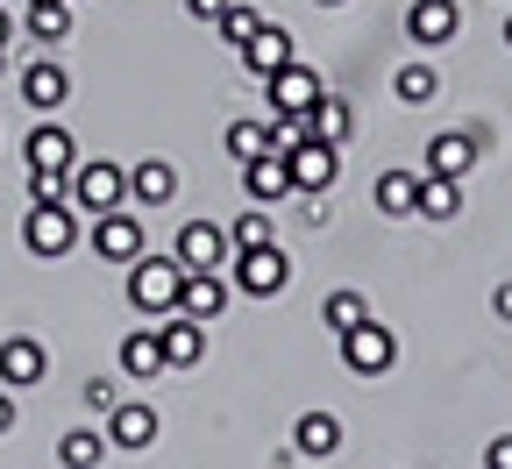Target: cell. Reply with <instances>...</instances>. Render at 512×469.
Masks as SVG:
<instances>
[{"label":"cell","instance_id":"1","mask_svg":"<svg viewBox=\"0 0 512 469\" xmlns=\"http://www.w3.org/2000/svg\"><path fill=\"white\" fill-rule=\"evenodd\" d=\"M178 292H185V263L178 256H136V263H128V306H136V313H178Z\"/></svg>","mask_w":512,"mask_h":469},{"label":"cell","instance_id":"2","mask_svg":"<svg viewBox=\"0 0 512 469\" xmlns=\"http://www.w3.org/2000/svg\"><path fill=\"white\" fill-rule=\"evenodd\" d=\"M64 199H72L79 214H114L128 199V171L107 164V157H86V164H72V178H64Z\"/></svg>","mask_w":512,"mask_h":469},{"label":"cell","instance_id":"3","mask_svg":"<svg viewBox=\"0 0 512 469\" xmlns=\"http://www.w3.org/2000/svg\"><path fill=\"white\" fill-rule=\"evenodd\" d=\"M22 242H29V256H64L79 242V207H72V199H43V207H29L22 214Z\"/></svg>","mask_w":512,"mask_h":469},{"label":"cell","instance_id":"4","mask_svg":"<svg viewBox=\"0 0 512 469\" xmlns=\"http://www.w3.org/2000/svg\"><path fill=\"white\" fill-rule=\"evenodd\" d=\"M335 342H342V363H349L356 377H384V370L399 363V334L377 327V320H356L349 334H335Z\"/></svg>","mask_w":512,"mask_h":469},{"label":"cell","instance_id":"5","mask_svg":"<svg viewBox=\"0 0 512 469\" xmlns=\"http://www.w3.org/2000/svg\"><path fill=\"white\" fill-rule=\"evenodd\" d=\"M292 285V263H285V249L271 242V249H235V292H249V299H278Z\"/></svg>","mask_w":512,"mask_h":469},{"label":"cell","instance_id":"6","mask_svg":"<svg viewBox=\"0 0 512 469\" xmlns=\"http://www.w3.org/2000/svg\"><path fill=\"white\" fill-rule=\"evenodd\" d=\"M320 93H328V86H320V72H313V64H299V57L285 64V72H271V79H264V100H271V114H292V121H306Z\"/></svg>","mask_w":512,"mask_h":469},{"label":"cell","instance_id":"7","mask_svg":"<svg viewBox=\"0 0 512 469\" xmlns=\"http://www.w3.org/2000/svg\"><path fill=\"white\" fill-rule=\"evenodd\" d=\"M285 164H292V192H328L335 185V171H342V157H335V143H320V136H299L292 150H285Z\"/></svg>","mask_w":512,"mask_h":469},{"label":"cell","instance_id":"8","mask_svg":"<svg viewBox=\"0 0 512 469\" xmlns=\"http://www.w3.org/2000/svg\"><path fill=\"white\" fill-rule=\"evenodd\" d=\"M157 342H164V370H200L207 363V327L192 313H164L157 320Z\"/></svg>","mask_w":512,"mask_h":469},{"label":"cell","instance_id":"9","mask_svg":"<svg viewBox=\"0 0 512 469\" xmlns=\"http://www.w3.org/2000/svg\"><path fill=\"white\" fill-rule=\"evenodd\" d=\"M171 256L185 263V271H221L235 249H228V228H214V221H185L178 242H171Z\"/></svg>","mask_w":512,"mask_h":469},{"label":"cell","instance_id":"10","mask_svg":"<svg viewBox=\"0 0 512 469\" xmlns=\"http://www.w3.org/2000/svg\"><path fill=\"white\" fill-rule=\"evenodd\" d=\"M50 377V349L36 342V334H8L0 342V384L8 391H29V384H43Z\"/></svg>","mask_w":512,"mask_h":469},{"label":"cell","instance_id":"11","mask_svg":"<svg viewBox=\"0 0 512 469\" xmlns=\"http://www.w3.org/2000/svg\"><path fill=\"white\" fill-rule=\"evenodd\" d=\"M242 192H249V207H278V199H292V164H285V150L249 157V164H242Z\"/></svg>","mask_w":512,"mask_h":469},{"label":"cell","instance_id":"12","mask_svg":"<svg viewBox=\"0 0 512 469\" xmlns=\"http://www.w3.org/2000/svg\"><path fill=\"white\" fill-rule=\"evenodd\" d=\"M93 249L107 256V263H136L143 256V214H93Z\"/></svg>","mask_w":512,"mask_h":469},{"label":"cell","instance_id":"13","mask_svg":"<svg viewBox=\"0 0 512 469\" xmlns=\"http://www.w3.org/2000/svg\"><path fill=\"white\" fill-rule=\"evenodd\" d=\"M107 448H157V406H143V398H121V406L107 413Z\"/></svg>","mask_w":512,"mask_h":469},{"label":"cell","instance_id":"14","mask_svg":"<svg viewBox=\"0 0 512 469\" xmlns=\"http://www.w3.org/2000/svg\"><path fill=\"white\" fill-rule=\"evenodd\" d=\"M22 100H29L36 114H57L64 100H72V79H64L57 57H29V64H22Z\"/></svg>","mask_w":512,"mask_h":469},{"label":"cell","instance_id":"15","mask_svg":"<svg viewBox=\"0 0 512 469\" xmlns=\"http://www.w3.org/2000/svg\"><path fill=\"white\" fill-rule=\"evenodd\" d=\"M228 299H235V285L221 278V271H185V292H178V313H192V320H221L228 313Z\"/></svg>","mask_w":512,"mask_h":469},{"label":"cell","instance_id":"16","mask_svg":"<svg viewBox=\"0 0 512 469\" xmlns=\"http://www.w3.org/2000/svg\"><path fill=\"white\" fill-rule=\"evenodd\" d=\"M22 157H29V171H64V178H72V164H79V143H72V128L43 121V128H29Z\"/></svg>","mask_w":512,"mask_h":469},{"label":"cell","instance_id":"17","mask_svg":"<svg viewBox=\"0 0 512 469\" xmlns=\"http://www.w3.org/2000/svg\"><path fill=\"white\" fill-rule=\"evenodd\" d=\"M456 29H463V8H456V0H413V8H406V36L427 43V50H441Z\"/></svg>","mask_w":512,"mask_h":469},{"label":"cell","instance_id":"18","mask_svg":"<svg viewBox=\"0 0 512 469\" xmlns=\"http://www.w3.org/2000/svg\"><path fill=\"white\" fill-rule=\"evenodd\" d=\"M285 64H292V36H285L278 22H264V29H256V36L242 43V72H249L256 86H264L271 72H285Z\"/></svg>","mask_w":512,"mask_h":469},{"label":"cell","instance_id":"19","mask_svg":"<svg viewBox=\"0 0 512 469\" xmlns=\"http://www.w3.org/2000/svg\"><path fill=\"white\" fill-rule=\"evenodd\" d=\"M477 157H484V150L470 143V128H441V136L427 143V171H434V178H463Z\"/></svg>","mask_w":512,"mask_h":469},{"label":"cell","instance_id":"20","mask_svg":"<svg viewBox=\"0 0 512 469\" xmlns=\"http://www.w3.org/2000/svg\"><path fill=\"white\" fill-rule=\"evenodd\" d=\"M335 448H342V420H335V413H299V427H292V455L328 462Z\"/></svg>","mask_w":512,"mask_h":469},{"label":"cell","instance_id":"21","mask_svg":"<svg viewBox=\"0 0 512 469\" xmlns=\"http://www.w3.org/2000/svg\"><path fill=\"white\" fill-rule=\"evenodd\" d=\"M171 192H178V171L164 157H143L128 171V199H136V207H171Z\"/></svg>","mask_w":512,"mask_h":469},{"label":"cell","instance_id":"22","mask_svg":"<svg viewBox=\"0 0 512 469\" xmlns=\"http://www.w3.org/2000/svg\"><path fill=\"white\" fill-rule=\"evenodd\" d=\"M121 377H136V384L164 377V342H157V327H136V334L121 342Z\"/></svg>","mask_w":512,"mask_h":469},{"label":"cell","instance_id":"23","mask_svg":"<svg viewBox=\"0 0 512 469\" xmlns=\"http://www.w3.org/2000/svg\"><path fill=\"white\" fill-rule=\"evenodd\" d=\"M377 214L413 221V214H420V171H384V178H377Z\"/></svg>","mask_w":512,"mask_h":469},{"label":"cell","instance_id":"24","mask_svg":"<svg viewBox=\"0 0 512 469\" xmlns=\"http://www.w3.org/2000/svg\"><path fill=\"white\" fill-rule=\"evenodd\" d=\"M349 128H356V114H349V100H335V93H320L313 100V114H306V136H320V143H349Z\"/></svg>","mask_w":512,"mask_h":469},{"label":"cell","instance_id":"25","mask_svg":"<svg viewBox=\"0 0 512 469\" xmlns=\"http://www.w3.org/2000/svg\"><path fill=\"white\" fill-rule=\"evenodd\" d=\"M420 214H427V221H456V214H463V178L420 171Z\"/></svg>","mask_w":512,"mask_h":469},{"label":"cell","instance_id":"26","mask_svg":"<svg viewBox=\"0 0 512 469\" xmlns=\"http://www.w3.org/2000/svg\"><path fill=\"white\" fill-rule=\"evenodd\" d=\"M392 93H399L406 107H427V100H441V72H434L427 57H413V64H399V72H392Z\"/></svg>","mask_w":512,"mask_h":469},{"label":"cell","instance_id":"27","mask_svg":"<svg viewBox=\"0 0 512 469\" xmlns=\"http://www.w3.org/2000/svg\"><path fill=\"white\" fill-rule=\"evenodd\" d=\"M57 462L64 469H100L107 462V427H72V434L57 441Z\"/></svg>","mask_w":512,"mask_h":469},{"label":"cell","instance_id":"28","mask_svg":"<svg viewBox=\"0 0 512 469\" xmlns=\"http://www.w3.org/2000/svg\"><path fill=\"white\" fill-rule=\"evenodd\" d=\"M29 36L36 43H64L72 36V0H29Z\"/></svg>","mask_w":512,"mask_h":469},{"label":"cell","instance_id":"29","mask_svg":"<svg viewBox=\"0 0 512 469\" xmlns=\"http://www.w3.org/2000/svg\"><path fill=\"white\" fill-rule=\"evenodd\" d=\"M271 242H278V221H271L264 207L235 214V228H228V249H271Z\"/></svg>","mask_w":512,"mask_h":469},{"label":"cell","instance_id":"30","mask_svg":"<svg viewBox=\"0 0 512 469\" xmlns=\"http://www.w3.org/2000/svg\"><path fill=\"white\" fill-rule=\"evenodd\" d=\"M221 143H228L235 164H249V157H264V150H271V128H264V121H228V136H221Z\"/></svg>","mask_w":512,"mask_h":469},{"label":"cell","instance_id":"31","mask_svg":"<svg viewBox=\"0 0 512 469\" xmlns=\"http://www.w3.org/2000/svg\"><path fill=\"white\" fill-rule=\"evenodd\" d=\"M356 320H370V299H363V292H328V306H320V327L349 334Z\"/></svg>","mask_w":512,"mask_h":469},{"label":"cell","instance_id":"32","mask_svg":"<svg viewBox=\"0 0 512 469\" xmlns=\"http://www.w3.org/2000/svg\"><path fill=\"white\" fill-rule=\"evenodd\" d=\"M214 29H221V43H235V50H242L256 29H264V15H256V8H242V0H228V15H221Z\"/></svg>","mask_w":512,"mask_h":469},{"label":"cell","instance_id":"33","mask_svg":"<svg viewBox=\"0 0 512 469\" xmlns=\"http://www.w3.org/2000/svg\"><path fill=\"white\" fill-rule=\"evenodd\" d=\"M43 199H64V171H29V207H43Z\"/></svg>","mask_w":512,"mask_h":469},{"label":"cell","instance_id":"34","mask_svg":"<svg viewBox=\"0 0 512 469\" xmlns=\"http://www.w3.org/2000/svg\"><path fill=\"white\" fill-rule=\"evenodd\" d=\"M114 406H121V391L107 377H86V413H114Z\"/></svg>","mask_w":512,"mask_h":469},{"label":"cell","instance_id":"35","mask_svg":"<svg viewBox=\"0 0 512 469\" xmlns=\"http://www.w3.org/2000/svg\"><path fill=\"white\" fill-rule=\"evenodd\" d=\"M185 15H192V22H207V29H214V22L228 15V0H185Z\"/></svg>","mask_w":512,"mask_h":469},{"label":"cell","instance_id":"36","mask_svg":"<svg viewBox=\"0 0 512 469\" xmlns=\"http://www.w3.org/2000/svg\"><path fill=\"white\" fill-rule=\"evenodd\" d=\"M484 469H512V434H498V441L484 448Z\"/></svg>","mask_w":512,"mask_h":469},{"label":"cell","instance_id":"37","mask_svg":"<svg viewBox=\"0 0 512 469\" xmlns=\"http://www.w3.org/2000/svg\"><path fill=\"white\" fill-rule=\"evenodd\" d=\"M8 427H15V391L0 384V434H8Z\"/></svg>","mask_w":512,"mask_h":469},{"label":"cell","instance_id":"38","mask_svg":"<svg viewBox=\"0 0 512 469\" xmlns=\"http://www.w3.org/2000/svg\"><path fill=\"white\" fill-rule=\"evenodd\" d=\"M491 306H498V320H512V285H498V299H491Z\"/></svg>","mask_w":512,"mask_h":469},{"label":"cell","instance_id":"39","mask_svg":"<svg viewBox=\"0 0 512 469\" xmlns=\"http://www.w3.org/2000/svg\"><path fill=\"white\" fill-rule=\"evenodd\" d=\"M8 43H15V15H8V8H0V50H8Z\"/></svg>","mask_w":512,"mask_h":469},{"label":"cell","instance_id":"40","mask_svg":"<svg viewBox=\"0 0 512 469\" xmlns=\"http://www.w3.org/2000/svg\"><path fill=\"white\" fill-rule=\"evenodd\" d=\"M505 50H512V15H505Z\"/></svg>","mask_w":512,"mask_h":469},{"label":"cell","instance_id":"41","mask_svg":"<svg viewBox=\"0 0 512 469\" xmlns=\"http://www.w3.org/2000/svg\"><path fill=\"white\" fill-rule=\"evenodd\" d=\"M320 8H349V0H320Z\"/></svg>","mask_w":512,"mask_h":469},{"label":"cell","instance_id":"42","mask_svg":"<svg viewBox=\"0 0 512 469\" xmlns=\"http://www.w3.org/2000/svg\"><path fill=\"white\" fill-rule=\"evenodd\" d=\"M0 72H8V50H0Z\"/></svg>","mask_w":512,"mask_h":469}]
</instances>
